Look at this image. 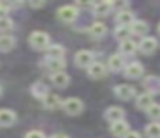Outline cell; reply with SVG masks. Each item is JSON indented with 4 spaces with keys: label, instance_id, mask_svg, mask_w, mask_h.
Here are the masks:
<instances>
[{
    "label": "cell",
    "instance_id": "1",
    "mask_svg": "<svg viewBox=\"0 0 160 138\" xmlns=\"http://www.w3.org/2000/svg\"><path fill=\"white\" fill-rule=\"evenodd\" d=\"M29 45L36 50H45L50 47V36L45 31H33L29 34Z\"/></svg>",
    "mask_w": 160,
    "mask_h": 138
},
{
    "label": "cell",
    "instance_id": "2",
    "mask_svg": "<svg viewBox=\"0 0 160 138\" xmlns=\"http://www.w3.org/2000/svg\"><path fill=\"white\" fill-rule=\"evenodd\" d=\"M62 109H64V112L69 114V116H78V114L83 112L84 104L81 102L79 98H74V97H72V98L64 100V102H62Z\"/></svg>",
    "mask_w": 160,
    "mask_h": 138
},
{
    "label": "cell",
    "instance_id": "3",
    "mask_svg": "<svg viewBox=\"0 0 160 138\" xmlns=\"http://www.w3.org/2000/svg\"><path fill=\"white\" fill-rule=\"evenodd\" d=\"M74 62H76L78 67H90L95 62V55L90 50H79L74 55Z\"/></svg>",
    "mask_w": 160,
    "mask_h": 138
},
{
    "label": "cell",
    "instance_id": "4",
    "mask_svg": "<svg viewBox=\"0 0 160 138\" xmlns=\"http://www.w3.org/2000/svg\"><path fill=\"white\" fill-rule=\"evenodd\" d=\"M57 16H59V19L64 21V23H72V21L78 17V9L72 7V5H64V7L59 9Z\"/></svg>",
    "mask_w": 160,
    "mask_h": 138
},
{
    "label": "cell",
    "instance_id": "5",
    "mask_svg": "<svg viewBox=\"0 0 160 138\" xmlns=\"http://www.w3.org/2000/svg\"><path fill=\"white\" fill-rule=\"evenodd\" d=\"M114 93L119 97L121 100H131L136 95V90L131 85H119L114 88Z\"/></svg>",
    "mask_w": 160,
    "mask_h": 138
},
{
    "label": "cell",
    "instance_id": "6",
    "mask_svg": "<svg viewBox=\"0 0 160 138\" xmlns=\"http://www.w3.org/2000/svg\"><path fill=\"white\" fill-rule=\"evenodd\" d=\"M16 119H18V116L12 109H0V126L11 128L16 123Z\"/></svg>",
    "mask_w": 160,
    "mask_h": 138
},
{
    "label": "cell",
    "instance_id": "7",
    "mask_svg": "<svg viewBox=\"0 0 160 138\" xmlns=\"http://www.w3.org/2000/svg\"><path fill=\"white\" fill-rule=\"evenodd\" d=\"M107 74V66L102 64V62H93V64L88 67V76L93 79H100Z\"/></svg>",
    "mask_w": 160,
    "mask_h": 138
},
{
    "label": "cell",
    "instance_id": "8",
    "mask_svg": "<svg viewBox=\"0 0 160 138\" xmlns=\"http://www.w3.org/2000/svg\"><path fill=\"white\" fill-rule=\"evenodd\" d=\"M143 66L139 64V62H131L129 66H126V69H124V74H126V78H129V79H136V78H141L143 76Z\"/></svg>",
    "mask_w": 160,
    "mask_h": 138
},
{
    "label": "cell",
    "instance_id": "9",
    "mask_svg": "<svg viewBox=\"0 0 160 138\" xmlns=\"http://www.w3.org/2000/svg\"><path fill=\"white\" fill-rule=\"evenodd\" d=\"M157 45H158V43H157V40L153 36H145L141 41H139L138 48L143 52V54L148 55V54H153V52L157 50Z\"/></svg>",
    "mask_w": 160,
    "mask_h": 138
},
{
    "label": "cell",
    "instance_id": "10",
    "mask_svg": "<svg viewBox=\"0 0 160 138\" xmlns=\"http://www.w3.org/2000/svg\"><path fill=\"white\" fill-rule=\"evenodd\" d=\"M129 131V124L126 123L124 119L122 121H117V123H112L110 124V133L117 138H124V135Z\"/></svg>",
    "mask_w": 160,
    "mask_h": 138
},
{
    "label": "cell",
    "instance_id": "11",
    "mask_svg": "<svg viewBox=\"0 0 160 138\" xmlns=\"http://www.w3.org/2000/svg\"><path fill=\"white\" fill-rule=\"evenodd\" d=\"M105 119L110 121V123H117V121H122L124 119V110L121 109V107H108L107 110H105Z\"/></svg>",
    "mask_w": 160,
    "mask_h": 138
},
{
    "label": "cell",
    "instance_id": "12",
    "mask_svg": "<svg viewBox=\"0 0 160 138\" xmlns=\"http://www.w3.org/2000/svg\"><path fill=\"white\" fill-rule=\"evenodd\" d=\"M107 67L110 69V71H114V72L122 71V69H124V57H122L121 54H114V55H110Z\"/></svg>",
    "mask_w": 160,
    "mask_h": 138
},
{
    "label": "cell",
    "instance_id": "13",
    "mask_svg": "<svg viewBox=\"0 0 160 138\" xmlns=\"http://www.w3.org/2000/svg\"><path fill=\"white\" fill-rule=\"evenodd\" d=\"M115 21H117L119 26H131L134 23V16L129 10H119L117 16H115Z\"/></svg>",
    "mask_w": 160,
    "mask_h": 138
},
{
    "label": "cell",
    "instance_id": "14",
    "mask_svg": "<svg viewBox=\"0 0 160 138\" xmlns=\"http://www.w3.org/2000/svg\"><path fill=\"white\" fill-rule=\"evenodd\" d=\"M52 83L53 85L57 86V88H66L67 85H69V74H67V72H64V71H60V72H53L52 74Z\"/></svg>",
    "mask_w": 160,
    "mask_h": 138
},
{
    "label": "cell",
    "instance_id": "15",
    "mask_svg": "<svg viewBox=\"0 0 160 138\" xmlns=\"http://www.w3.org/2000/svg\"><path fill=\"white\" fill-rule=\"evenodd\" d=\"M153 104V95L150 92H145V93H141V95L136 98V107L138 109H141V110H146L150 105Z\"/></svg>",
    "mask_w": 160,
    "mask_h": 138
},
{
    "label": "cell",
    "instance_id": "16",
    "mask_svg": "<svg viewBox=\"0 0 160 138\" xmlns=\"http://www.w3.org/2000/svg\"><path fill=\"white\" fill-rule=\"evenodd\" d=\"M43 104H45V107L48 110H55L57 107L62 105V100H60V97L55 95V93H48V95L43 98Z\"/></svg>",
    "mask_w": 160,
    "mask_h": 138
},
{
    "label": "cell",
    "instance_id": "17",
    "mask_svg": "<svg viewBox=\"0 0 160 138\" xmlns=\"http://www.w3.org/2000/svg\"><path fill=\"white\" fill-rule=\"evenodd\" d=\"M16 45V38L11 34H0V52H9Z\"/></svg>",
    "mask_w": 160,
    "mask_h": 138
},
{
    "label": "cell",
    "instance_id": "18",
    "mask_svg": "<svg viewBox=\"0 0 160 138\" xmlns=\"http://www.w3.org/2000/svg\"><path fill=\"white\" fill-rule=\"evenodd\" d=\"M121 55L124 57V55H132L136 52V48H138V45L134 43V41L129 38V40H124V41H121Z\"/></svg>",
    "mask_w": 160,
    "mask_h": 138
},
{
    "label": "cell",
    "instance_id": "19",
    "mask_svg": "<svg viewBox=\"0 0 160 138\" xmlns=\"http://www.w3.org/2000/svg\"><path fill=\"white\" fill-rule=\"evenodd\" d=\"M110 10H112V2H98L93 5L95 16H107Z\"/></svg>",
    "mask_w": 160,
    "mask_h": 138
},
{
    "label": "cell",
    "instance_id": "20",
    "mask_svg": "<svg viewBox=\"0 0 160 138\" xmlns=\"http://www.w3.org/2000/svg\"><path fill=\"white\" fill-rule=\"evenodd\" d=\"M31 93H33V97H36V98H45V97L48 95V88H47L42 81H38V83H35V85L31 86Z\"/></svg>",
    "mask_w": 160,
    "mask_h": 138
},
{
    "label": "cell",
    "instance_id": "21",
    "mask_svg": "<svg viewBox=\"0 0 160 138\" xmlns=\"http://www.w3.org/2000/svg\"><path fill=\"white\" fill-rule=\"evenodd\" d=\"M145 86L150 90V93H155V92H160V78L158 76H148L145 79Z\"/></svg>",
    "mask_w": 160,
    "mask_h": 138
},
{
    "label": "cell",
    "instance_id": "22",
    "mask_svg": "<svg viewBox=\"0 0 160 138\" xmlns=\"http://www.w3.org/2000/svg\"><path fill=\"white\" fill-rule=\"evenodd\" d=\"M105 33H107V26H105L103 23H93L90 28V34L93 38H102L105 36Z\"/></svg>",
    "mask_w": 160,
    "mask_h": 138
},
{
    "label": "cell",
    "instance_id": "23",
    "mask_svg": "<svg viewBox=\"0 0 160 138\" xmlns=\"http://www.w3.org/2000/svg\"><path fill=\"white\" fill-rule=\"evenodd\" d=\"M47 59H64V47L62 45H50L47 48Z\"/></svg>",
    "mask_w": 160,
    "mask_h": 138
},
{
    "label": "cell",
    "instance_id": "24",
    "mask_svg": "<svg viewBox=\"0 0 160 138\" xmlns=\"http://www.w3.org/2000/svg\"><path fill=\"white\" fill-rule=\"evenodd\" d=\"M47 67L52 69L53 72H60L64 67H66V61L64 59H47Z\"/></svg>",
    "mask_w": 160,
    "mask_h": 138
},
{
    "label": "cell",
    "instance_id": "25",
    "mask_svg": "<svg viewBox=\"0 0 160 138\" xmlns=\"http://www.w3.org/2000/svg\"><path fill=\"white\" fill-rule=\"evenodd\" d=\"M114 36L117 38L119 41L129 40V36H131V28H129V26H119V28H115Z\"/></svg>",
    "mask_w": 160,
    "mask_h": 138
},
{
    "label": "cell",
    "instance_id": "26",
    "mask_svg": "<svg viewBox=\"0 0 160 138\" xmlns=\"http://www.w3.org/2000/svg\"><path fill=\"white\" fill-rule=\"evenodd\" d=\"M129 28H131V34H145L148 31V24L145 21H134Z\"/></svg>",
    "mask_w": 160,
    "mask_h": 138
},
{
    "label": "cell",
    "instance_id": "27",
    "mask_svg": "<svg viewBox=\"0 0 160 138\" xmlns=\"http://www.w3.org/2000/svg\"><path fill=\"white\" fill-rule=\"evenodd\" d=\"M145 135L146 138H160V124L158 123H152L145 128Z\"/></svg>",
    "mask_w": 160,
    "mask_h": 138
},
{
    "label": "cell",
    "instance_id": "28",
    "mask_svg": "<svg viewBox=\"0 0 160 138\" xmlns=\"http://www.w3.org/2000/svg\"><path fill=\"white\" fill-rule=\"evenodd\" d=\"M14 28V21L9 16H0V31H11Z\"/></svg>",
    "mask_w": 160,
    "mask_h": 138
},
{
    "label": "cell",
    "instance_id": "29",
    "mask_svg": "<svg viewBox=\"0 0 160 138\" xmlns=\"http://www.w3.org/2000/svg\"><path fill=\"white\" fill-rule=\"evenodd\" d=\"M146 112H148V116L152 119H160V104H152L146 109Z\"/></svg>",
    "mask_w": 160,
    "mask_h": 138
},
{
    "label": "cell",
    "instance_id": "30",
    "mask_svg": "<svg viewBox=\"0 0 160 138\" xmlns=\"http://www.w3.org/2000/svg\"><path fill=\"white\" fill-rule=\"evenodd\" d=\"M26 138H47V136H45V133H43V131L33 130V131H29V133L26 135Z\"/></svg>",
    "mask_w": 160,
    "mask_h": 138
},
{
    "label": "cell",
    "instance_id": "31",
    "mask_svg": "<svg viewBox=\"0 0 160 138\" xmlns=\"http://www.w3.org/2000/svg\"><path fill=\"white\" fill-rule=\"evenodd\" d=\"M124 138H141V135H139L138 131H128V133L124 135Z\"/></svg>",
    "mask_w": 160,
    "mask_h": 138
},
{
    "label": "cell",
    "instance_id": "32",
    "mask_svg": "<svg viewBox=\"0 0 160 138\" xmlns=\"http://www.w3.org/2000/svg\"><path fill=\"white\" fill-rule=\"evenodd\" d=\"M45 5V2L43 0H40V2H29V7H33V9H40V7Z\"/></svg>",
    "mask_w": 160,
    "mask_h": 138
},
{
    "label": "cell",
    "instance_id": "33",
    "mask_svg": "<svg viewBox=\"0 0 160 138\" xmlns=\"http://www.w3.org/2000/svg\"><path fill=\"white\" fill-rule=\"evenodd\" d=\"M7 9H9V5H7V3L0 2V14H4V12H5V10H7Z\"/></svg>",
    "mask_w": 160,
    "mask_h": 138
},
{
    "label": "cell",
    "instance_id": "34",
    "mask_svg": "<svg viewBox=\"0 0 160 138\" xmlns=\"http://www.w3.org/2000/svg\"><path fill=\"white\" fill-rule=\"evenodd\" d=\"M52 138H67V136H66V135H59V133H57V135H53Z\"/></svg>",
    "mask_w": 160,
    "mask_h": 138
},
{
    "label": "cell",
    "instance_id": "35",
    "mask_svg": "<svg viewBox=\"0 0 160 138\" xmlns=\"http://www.w3.org/2000/svg\"><path fill=\"white\" fill-rule=\"evenodd\" d=\"M0 97H2V86H0Z\"/></svg>",
    "mask_w": 160,
    "mask_h": 138
},
{
    "label": "cell",
    "instance_id": "36",
    "mask_svg": "<svg viewBox=\"0 0 160 138\" xmlns=\"http://www.w3.org/2000/svg\"><path fill=\"white\" fill-rule=\"evenodd\" d=\"M158 33H160V24H158Z\"/></svg>",
    "mask_w": 160,
    "mask_h": 138
}]
</instances>
